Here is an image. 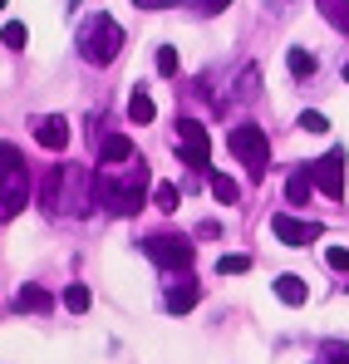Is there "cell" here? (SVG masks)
<instances>
[{
  "mask_svg": "<svg viewBox=\"0 0 349 364\" xmlns=\"http://www.w3.org/2000/svg\"><path fill=\"white\" fill-rule=\"evenodd\" d=\"M153 207H158V212H177V187L173 182H158V187H153Z\"/></svg>",
  "mask_w": 349,
  "mask_h": 364,
  "instance_id": "20",
  "label": "cell"
},
{
  "mask_svg": "<svg viewBox=\"0 0 349 364\" xmlns=\"http://www.w3.org/2000/svg\"><path fill=\"white\" fill-rule=\"evenodd\" d=\"M212 197H217V202H236V197H241L236 178H227V173H212Z\"/></svg>",
  "mask_w": 349,
  "mask_h": 364,
  "instance_id": "19",
  "label": "cell"
},
{
  "mask_svg": "<svg viewBox=\"0 0 349 364\" xmlns=\"http://www.w3.org/2000/svg\"><path fill=\"white\" fill-rule=\"evenodd\" d=\"M345 84H349V64H345Z\"/></svg>",
  "mask_w": 349,
  "mask_h": 364,
  "instance_id": "30",
  "label": "cell"
},
{
  "mask_svg": "<svg viewBox=\"0 0 349 364\" xmlns=\"http://www.w3.org/2000/svg\"><path fill=\"white\" fill-rule=\"evenodd\" d=\"M197 296H202V291H197L192 281H187V286H173V291H168V310L182 315V310H192V305H197Z\"/></svg>",
  "mask_w": 349,
  "mask_h": 364,
  "instance_id": "16",
  "label": "cell"
},
{
  "mask_svg": "<svg viewBox=\"0 0 349 364\" xmlns=\"http://www.w3.org/2000/svg\"><path fill=\"white\" fill-rule=\"evenodd\" d=\"M300 128H305V133H325V128H330V119H325L320 109H305V114H300Z\"/></svg>",
  "mask_w": 349,
  "mask_h": 364,
  "instance_id": "23",
  "label": "cell"
},
{
  "mask_svg": "<svg viewBox=\"0 0 349 364\" xmlns=\"http://www.w3.org/2000/svg\"><path fill=\"white\" fill-rule=\"evenodd\" d=\"M15 168H20V148H15V143H0V178L15 173Z\"/></svg>",
  "mask_w": 349,
  "mask_h": 364,
  "instance_id": "24",
  "label": "cell"
},
{
  "mask_svg": "<svg viewBox=\"0 0 349 364\" xmlns=\"http://www.w3.org/2000/svg\"><path fill=\"white\" fill-rule=\"evenodd\" d=\"M227 5H232V0H207L202 10H207V15H217V10H227Z\"/></svg>",
  "mask_w": 349,
  "mask_h": 364,
  "instance_id": "29",
  "label": "cell"
},
{
  "mask_svg": "<svg viewBox=\"0 0 349 364\" xmlns=\"http://www.w3.org/2000/svg\"><path fill=\"white\" fill-rule=\"evenodd\" d=\"M35 143H40L45 153H64V148H69V123L64 119H40L35 123Z\"/></svg>",
  "mask_w": 349,
  "mask_h": 364,
  "instance_id": "9",
  "label": "cell"
},
{
  "mask_svg": "<svg viewBox=\"0 0 349 364\" xmlns=\"http://www.w3.org/2000/svg\"><path fill=\"white\" fill-rule=\"evenodd\" d=\"M158 74H163V79H173V74H177V50H173V45L158 50Z\"/></svg>",
  "mask_w": 349,
  "mask_h": 364,
  "instance_id": "25",
  "label": "cell"
},
{
  "mask_svg": "<svg viewBox=\"0 0 349 364\" xmlns=\"http://www.w3.org/2000/svg\"><path fill=\"white\" fill-rule=\"evenodd\" d=\"M320 5V15L340 30V35H349V0H315Z\"/></svg>",
  "mask_w": 349,
  "mask_h": 364,
  "instance_id": "14",
  "label": "cell"
},
{
  "mask_svg": "<svg viewBox=\"0 0 349 364\" xmlns=\"http://www.w3.org/2000/svg\"><path fill=\"white\" fill-rule=\"evenodd\" d=\"M227 148H232L236 163H246V173L261 182L266 178V163H271V143H266V133L256 128V123H236L232 133H227Z\"/></svg>",
  "mask_w": 349,
  "mask_h": 364,
  "instance_id": "2",
  "label": "cell"
},
{
  "mask_svg": "<svg viewBox=\"0 0 349 364\" xmlns=\"http://www.w3.org/2000/svg\"><path fill=\"white\" fill-rule=\"evenodd\" d=\"M143 256H148L153 266H163V271H187V266H192V242L163 232V237H148V242H143Z\"/></svg>",
  "mask_w": 349,
  "mask_h": 364,
  "instance_id": "4",
  "label": "cell"
},
{
  "mask_svg": "<svg viewBox=\"0 0 349 364\" xmlns=\"http://www.w3.org/2000/svg\"><path fill=\"white\" fill-rule=\"evenodd\" d=\"M325 261H330V271H340V276H345V271H349V246H330V251H325Z\"/></svg>",
  "mask_w": 349,
  "mask_h": 364,
  "instance_id": "27",
  "label": "cell"
},
{
  "mask_svg": "<svg viewBox=\"0 0 349 364\" xmlns=\"http://www.w3.org/2000/svg\"><path fill=\"white\" fill-rule=\"evenodd\" d=\"M320 364H349V345H335V340H330V345L320 350Z\"/></svg>",
  "mask_w": 349,
  "mask_h": 364,
  "instance_id": "26",
  "label": "cell"
},
{
  "mask_svg": "<svg viewBox=\"0 0 349 364\" xmlns=\"http://www.w3.org/2000/svg\"><path fill=\"white\" fill-rule=\"evenodd\" d=\"M271 232H276L286 246H310L315 237H320V222H300V217H291V212H276V217H271Z\"/></svg>",
  "mask_w": 349,
  "mask_h": 364,
  "instance_id": "8",
  "label": "cell"
},
{
  "mask_svg": "<svg viewBox=\"0 0 349 364\" xmlns=\"http://www.w3.org/2000/svg\"><path fill=\"white\" fill-rule=\"evenodd\" d=\"M128 119H133V123H153V119H158L153 99H148V94H133V99H128Z\"/></svg>",
  "mask_w": 349,
  "mask_h": 364,
  "instance_id": "18",
  "label": "cell"
},
{
  "mask_svg": "<svg viewBox=\"0 0 349 364\" xmlns=\"http://www.w3.org/2000/svg\"><path fill=\"white\" fill-rule=\"evenodd\" d=\"M138 10H168V5H182V0H133ZM197 5H207V0H197Z\"/></svg>",
  "mask_w": 349,
  "mask_h": 364,
  "instance_id": "28",
  "label": "cell"
},
{
  "mask_svg": "<svg viewBox=\"0 0 349 364\" xmlns=\"http://www.w3.org/2000/svg\"><path fill=\"white\" fill-rule=\"evenodd\" d=\"M310 173H315V187L330 202H340V192H345V148H330L320 163H310Z\"/></svg>",
  "mask_w": 349,
  "mask_h": 364,
  "instance_id": "7",
  "label": "cell"
},
{
  "mask_svg": "<svg viewBox=\"0 0 349 364\" xmlns=\"http://www.w3.org/2000/svg\"><path fill=\"white\" fill-rule=\"evenodd\" d=\"M251 271V256L246 251H227V256H217V276H246Z\"/></svg>",
  "mask_w": 349,
  "mask_h": 364,
  "instance_id": "17",
  "label": "cell"
},
{
  "mask_svg": "<svg viewBox=\"0 0 349 364\" xmlns=\"http://www.w3.org/2000/svg\"><path fill=\"white\" fill-rule=\"evenodd\" d=\"M177 153H182V163H192V168H207V163H212V138H207V128L197 119L177 123Z\"/></svg>",
  "mask_w": 349,
  "mask_h": 364,
  "instance_id": "5",
  "label": "cell"
},
{
  "mask_svg": "<svg viewBox=\"0 0 349 364\" xmlns=\"http://www.w3.org/2000/svg\"><path fill=\"white\" fill-rule=\"evenodd\" d=\"M286 69H291L295 79H310V74H315V55L295 45V50H286Z\"/></svg>",
  "mask_w": 349,
  "mask_h": 364,
  "instance_id": "15",
  "label": "cell"
},
{
  "mask_svg": "<svg viewBox=\"0 0 349 364\" xmlns=\"http://www.w3.org/2000/svg\"><path fill=\"white\" fill-rule=\"evenodd\" d=\"M74 45H79V60H89V64H114L118 50H123V25H118L114 15H89V20L79 25Z\"/></svg>",
  "mask_w": 349,
  "mask_h": 364,
  "instance_id": "1",
  "label": "cell"
},
{
  "mask_svg": "<svg viewBox=\"0 0 349 364\" xmlns=\"http://www.w3.org/2000/svg\"><path fill=\"white\" fill-rule=\"evenodd\" d=\"M89 301H94V296H89V286H69V291H64V310H74V315H84Z\"/></svg>",
  "mask_w": 349,
  "mask_h": 364,
  "instance_id": "21",
  "label": "cell"
},
{
  "mask_svg": "<svg viewBox=\"0 0 349 364\" xmlns=\"http://www.w3.org/2000/svg\"><path fill=\"white\" fill-rule=\"evenodd\" d=\"M310 192H315V173L295 168L291 178H286V202H310Z\"/></svg>",
  "mask_w": 349,
  "mask_h": 364,
  "instance_id": "13",
  "label": "cell"
},
{
  "mask_svg": "<svg viewBox=\"0 0 349 364\" xmlns=\"http://www.w3.org/2000/svg\"><path fill=\"white\" fill-rule=\"evenodd\" d=\"M25 202H30V173H25V163H20L15 173L0 178V227H5L10 217H20Z\"/></svg>",
  "mask_w": 349,
  "mask_h": 364,
  "instance_id": "6",
  "label": "cell"
},
{
  "mask_svg": "<svg viewBox=\"0 0 349 364\" xmlns=\"http://www.w3.org/2000/svg\"><path fill=\"white\" fill-rule=\"evenodd\" d=\"M0 10H5V0H0Z\"/></svg>",
  "mask_w": 349,
  "mask_h": 364,
  "instance_id": "31",
  "label": "cell"
},
{
  "mask_svg": "<svg viewBox=\"0 0 349 364\" xmlns=\"http://www.w3.org/2000/svg\"><path fill=\"white\" fill-rule=\"evenodd\" d=\"M15 310H20V315H25V310H30V315H50V310H55V296H50L45 286H20Z\"/></svg>",
  "mask_w": 349,
  "mask_h": 364,
  "instance_id": "11",
  "label": "cell"
},
{
  "mask_svg": "<svg viewBox=\"0 0 349 364\" xmlns=\"http://www.w3.org/2000/svg\"><path fill=\"white\" fill-rule=\"evenodd\" d=\"M345 291H349V281H345Z\"/></svg>",
  "mask_w": 349,
  "mask_h": 364,
  "instance_id": "32",
  "label": "cell"
},
{
  "mask_svg": "<svg viewBox=\"0 0 349 364\" xmlns=\"http://www.w3.org/2000/svg\"><path fill=\"white\" fill-rule=\"evenodd\" d=\"M276 301H286V305H305V301H310V286H305L300 276H276Z\"/></svg>",
  "mask_w": 349,
  "mask_h": 364,
  "instance_id": "12",
  "label": "cell"
},
{
  "mask_svg": "<svg viewBox=\"0 0 349 364\" xmlns=\"http://www.w3.org/2000/svg\"><path fill=\"white\" fill-rule=\"evenodd\" d=\"M143 192H148V168H133V178L118 182V187L99 173V202H109L114 217H133V212L143 207Z\"/></svg>",
  "mask_w": 349,
  "mask_h": 364,
  "instance_id": "3",
  "label": "cell"
},
{
  "mask_svg": "<svg viewBox=\"0 0 349 364\" xmlns=\"http://www.w3.org/2000/svg\"><path fill=\"white\" fill-rule=\"evenodd\" d=\"M0 40H5V45H10V50H25V45H30V30H25V25H20V20H10V25H5V30H0Z\"/></svg>",
  "mask_w": 349,
  "mask_h": 364,
  "instance_id": "22",
  "label": "cell"
},
{
  "mask_svg": "<svg viewBox=\"0 0 349 364\" xmlns=\"http://www.w3.org/2000/svg\"><path fill=\"white\" fill-rule=\"evenodd\" d=\"M99 163H104V168H114V163H133V138H123V133L99 138Z\"/></svg>",
  "mask_w": 349,
  "mask_h": 364,
  "instance_id": "10",
  "label": "cell"
}]
</instances>
